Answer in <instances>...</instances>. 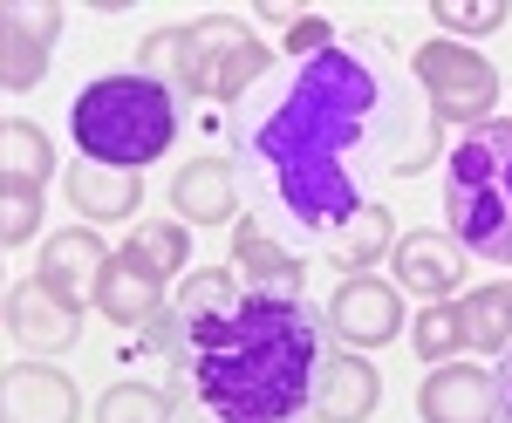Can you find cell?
<instances>
[{
    "label": "cell",
    "mask_w": 512,
    "mask_h": 423,
    "mask_svg": "<svg viewBox=\"0 0 512 423\" xmlns=\"http://www.w3.org/2000/svg\"><path fill=\"white\" fill-rule=\"evenodd\" d=\"M396 273H403V287L410 294H444V287H458V246L444 239V232H410L403 246H396Z\"/></svg>",
    "instance_id": "13"
},
{
    "label": "cell",
    "mask_w": 512,
    "mask_h": 423,
    "mask_svg": "<svg viewBox=\"0 0 512 423\" xmlns=\"http://www.w3.org/2000/svg\"><path fill=\"white\" fill-rule=\"evenodd\" d=\"M7 423H76V389L55 369L14 362L7 369Z\"/></svg>",
    "instance_id": "10"
},
{
    "label": "cell",
    "mask_w": 512,
    "mask_h": 423,
    "mask_svg": "<svg viewBox=\"0 0 512 423\" xmlns=\"http://www.w3.org/2000/svg\"><path fill=\"white\" fill-rule=\"evenodd\" d=\"M171 205L192 219V226H219L226 212H233V164L226 157H198L178 171V185H171Z\"/></svg>",
    "instance_id": "12"
},
{
    "label": "cell",
    "mask_w": 512,
    "mask_h": 423,
    "mask_svg": "<svg viewBox=\"0 0 512 423\" xmlns=\"http://www.w3.org/2000/svg\"><path fill=\"white\" fill-rule=\"evenodd\" d=\"M458 328L472 348H506L512 342V287H485L458 308Z\"/></svg>",
    "instance_id": "18"
},
{
    "label": "cell",
    "mask_w": 512,
    "mask_h": 423,
    "mask_svg": "<svg viewBox=\"0 0 512 423\" xmlns=\"http://www.w3.org/2000/svg\"><path fill=\"white\" fill-rule=\"evenodd\" d=\"M35 219H41V205H35V185H21V178H14V185H7V239L21 246V239L35 232Z\"/></svg>",
    "instance_id": "25"
},
{
    "label": "cell",
    "mask_w": 512,
    "mask_h": 423,
    "mask_svg": "<svg viewBox=\"0 0 512 423\" xmlns=\"http://www.w3.org/2000/svg\"><path fill=\"white\" fill-rule=\"evenodd\" d=\"M96 423H171V410H164V396H151V389H110L96 403Z\"/></svg>",
    "instance_id": "22"
},
{
    "label": "cell",
    "mask_w": 512,
    "mask_h": 423,
    "mask_svg": "<svg viewBox=\"0 0 512 423\" xmlns=\"http://www.w3.org/2000/svg\"><path fill=\"white\" fill-rule=\"evenodd\" d=\"M499 403H506V417H512V342H506V362H499Z\"/></svg>",
    "instance_id": "27"
},
{
    "label": "cell",
    "mask_w": 512,
    "mask_h": 423,
    "mask_svg": "<svg viewBox=\"0 0 512 423\" xmlns=\"http://www.w3.org/2000/svg\"><path fill=\"white\" fill-rule=\"evenodd\" d=\"M267 76V48L246 35L239 21H205L192 35H178V82L185 89H205L219 103H233L246 82Z\"/></svg>",
    "instance_id": "5"
},
{
    "label": "cell",
    "mask_w": 512,
    "mask_h": 423,
    "mask_svg": "<svg viewBox=\"0 0 512 423\" xmlns=\"http://www.w3.org/2000/svg\"><path fill=\"white\" fill-rule=\"evenodd\" d=\"M103 267H110V253H103V239H96V232H62V239L48 246V280H41V287H48L55 301L82 308V301L96 294Z\"/></svg>",
    "instance_id": "9"
},
{
    "label": "cell",
    "mask_w": 512,
    "mask_h": 423,
    "mask_svg": "<svg viewBox=\"0 0 512 423\" xmlns=\"http://www.w3.org/2000/svg\"><path fill=\"white\" fill-rule=\"evenodd\" d=\"M458 335H465V328H458V314H451V308H431L424 321H417V348H424L431 362H437V355H451Z\"/></svg>",
    "instance_id": "24"
},
{
    "label": "cell",
    "mask_w": 512,
    "mask_h": 423,
    "mask_svg": "<svg viewBox=\"0 0 512 423\" xmlns=\"http://www.w3.org/2000/svg\"><path fill=\"white\" fill-rule=\"evenodd\" d=\"M233 267L260 287V294H301V267H294V253H280L274 239L260 226H239L233 239Z\"/></svg>",
    "instance_id": "15"
},
{
    "label": "cell",
    "mask_w": 512,
    "mask_h": 423,
    "mask_svg": "<svg viewBox=\"0 0 512 423\" xmlns=\"http://www.w3.org/2000/svg\"><path fill=\"white\" fill-rule=\"evenodd\" d=\"M151 301H158V280H151L144 267L130 273V260H117V280L103 287V308L117 314V321H144V314H151Z\"/></svg>",
    "instance_id": "21"
},
{
    "label": "cell",
    "mask_w": 512,
    "mask_h": 423,
    "mask_svg": "<svg viewBox=\"0 0 512 423\" xmlns=\"http://www.w3.org/2000/svg\"><path fill=\"white\" fill-rule=\"evenodd\" d=\"M233 151L267 226L328 246L376 212L383 185L437 157V110L383 41L349 35L239 96Z\"/></svg>",
    "instance_id": "1"
},
{
    "label": "cell",
    "mask_w": 512,
    "mask_h": 423,
    "mask_svg": "<svg viewBox=\"0 0 512 423\" xmlns=\"http://www.w3.org/2000/svg\"><path fill=\"white\" fill-rule=\"evenodd\" d=\"M417 82H424V96H431L437 116H478L499 96V76L478 62L472 48H451V41H431V48L417 55Z\"/></svg>",
    "instance_id": "6"
},
{
    "label": "cell",
    "mask_w": 512,
    "mask_h": 423,
    "mask_svg": "<svg viewBox=\"0 0 512 423\" xmlns=\"http://www.w3.org/2000/svg\"><path fill=\"white\" fill-rule=\"evenodd\" d=\"M424 417L431 423H492L499 417V383L485 369L451 362V369H437L424 383Z\"/></svg>",
    "instance_id": "7"
},
{
    "label": "cell",
    "mask_w": 512,
    "mask_h": 423,
    "mask_svg": "<svg viewBox=\"0 0 512 423\" xmlns=\"http://www.w3.org/2000/svg\"><path fill=\"white\" fill-rule=\"evenodd\" d=\"M7 164H14V178H28V185H35L41 171H48V144H41V130L7 123Z\"/></svg>",
    "instance_id": "23"
},
{
    "label": "cell",
    "mask_w": 512,
    "mask_h": 423,
    "mask_svg": "<svg viewBox=\"0 0 512 423\" xmlns=\"http://www.w3.org/2000/svg\"><path fill=\"white\" fill-rule=\"evenodd\" d=\"M444 219L458 246L512 267V123H478L444 164Z\"/></svg>",
    "instance_id": "4"
},
{
    "label": "cell",
    "mask_w": 512,
    "mask_h": 423,
    "mask_svg": "<svg viewBox=\"0 0 512 423\" xmlns=\"http://www.w3.org/2000/svg\"><path fill=\"white\" fill-rule=\"evenodd\" d=\"M7 328L28 348H62V342H76V308L55 301L48 287H14L7 294Z\"/></svg>",
    "instance_id": "11"
},
{
    "label": "cell",
    "mask_w": 512,
    "mask_h": 423,
    "mask_svg": "<svg viewBox=\"0 0 512 423\" xmlns=\"http://www.w3.org/2000/svg\"><path fill=\"white\" fill-rule=\"evenodd\" d=\"M48 35H55V7H7V89H28L41 76Z\"/></svg>",
    "instance_id": "14"
},
{
    "label": "cell",
    "mask_w": 512,
    "mask_h": 423,
    "mask_svg": "<svg viewBox=\"0 0 512 423\" xmlns=\"http://www.w3.org/2000/svg\"><path fill=\"white\" fill-rule=\"evenodd\" d=\"M369 410H376V369L355 362V355H335V369H328V383H321V410H315V417L362 423Z\"/></svg>",
    "instance_id": "16"
},
{
    "label": "cell",
    "mask_w": 512,
    "mask_h": 423,
    "mask_svg": "<svg viewBox=\"0 0 512 423\" xmlns=\"http://www.w3.org/2000/svg\"><path fill=\"white\" fill-rule=\"evenodd\" d=\"M437 21H444V28H458V35H478V28H499V21H506V7H458V0H444V7H437Z\"/></svg>",
    "instance_id": "26"
},
{
    "label": "cell",
    "mask_w": 512,
    "mask_h": 423,
    "mask_svg": "<svg viewBox=\"0 0 512 423\" xmlns=\"http://www.w3.org/2000/svg\"><path fill=\"white\" fill-rule=\"evenodd\" d=\"M396 321H403V308H396L390 287H376V280H349L335 301H328V328L335 335H349V342H390Z\"/></svg>",
    "instance_id": "8"
},
{
    "label": "cell",
    "mask_w": 512,
    "mask_h": 423,
    "mask_svg": "<svg viewBox=\"0 0 512 423\" xmlns=\"http://www.w3.org/2000/svg\"><path fill=\"white\" fill-rule=\"evenodd\" d=\"M123 260H130V267H144L151 280H164V273L185 267V232H171V226H144V232H137V246H130Z\"/></svg>",
    "instance_id": "20"
},
{
    "label": "cell",
    "mask_w": 512,
    "mask_h": 423,
    "mask_svg": "<svg viewBox=\"0 0 512 423\" xmlns=\"http://www.w3.org/2000/svg\"><path fill=\"white\" fill-rule=\"evenodd\" d=\"M69 192H76V212H89V219H130L137 212V178H103V164H82L69 178Z\"/></svg>",
    "instance_id": "17"
},
{
    "label": "cell",
    "mask_w": 512,
    "mask_h": 423,
    "mask_svg": "<svg viewBox=\"0 0 512 423\" xmlns=\"http://www.w3.org/2000/svg\"><path fill=\"white\" fill-rule=\"evenodd\" d=\"M383 239H390V219H383V212H362V219H355L349 232H335L321 253H328L335 267H369V260L383 253Z\"/></svg>",
    "instance_id": "19"
},
{
    "label": "cell",
    "mask_w": 512,
    "mask_h": 423,
    "mask_svg": "<svg viewBox=\"0 0 512 423\" xmlns=\"http://www.w3.org/2000/svg\"><path fill=\"white\" fill-rule=\"evenodd\" d=\"M69 130H76V151L117 178H137L151 157L171 151L178 137V103L158 76H103L89 82L69 110Z\"/></svg>",
    "instance_id": "3"
},
{
    "label": "cell",
    "mask_w": 512,
    "mask_h": 423,
    "mask_svg": "<svg viewBox=\"0 0 512 423\" xmlns=\"http://www.w3.org/2000/svg\"><path fill=\"white\" fill-rule=\"evenodd\" d=\"M185 369L212 423H308L335 369L328 314L308 294L246 287L226 308L185 321Z\"/></svg>",
    "instance_id": "2"
}]
</instances>
